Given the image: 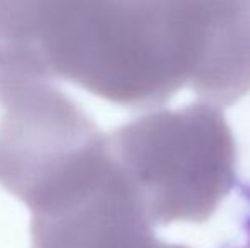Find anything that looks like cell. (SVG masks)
<instances>
[{"label": "cell", "mask_w": 250, "mask_h": 248, "mask_svg": "<svg viewBox=\"0 0 250 248\" xmlns=\"http://www.w3.org/2000/svg\"><path fill=\"white\" fill-rule=\"evenodd\" d=\"M184 0H0V73L63 80L128 109L186 89Z\"/></svg>", "instance_id": "obj_1"}, {"label": "cell", "mask_w": 250, "mask_h": 248, "mask_svg": "<svg viewBox=\"0 0 250 248\" xmlns=\"http://www.w3.org/2000/svg\"><path fill=\"white\" fill-rule=\"evenodd\" d=\"M107 146L151 225L209 219L237 180V141L220 107L196 100L143 114Z\"/></svg>", "instance_id": "obj_2"}, {"label": "cell", "mask_w": 250, "mask_h": 248, "mask_svg": "<svg viewBox=\"0 0 250 248\" xmlns=\"http://www.w3.org/2000/svg\"><path fill=\"white\" fill-rule=\"evenodd\" d=\"M105 141L55 85L0 73V186L31 214L72 194L101 163Z\"/></svg>", "instance_id": "obj_3"}, {"label": "cell", "mask_w": 250, "mask_h": 248, "mask_svg": "<svg viewBox=\"0 0 250 248\" xmlns=\"http://www.w3.org/2000/svg\"><path fill=\"white\" fill-rule=\"evenodd\" d=\"M96 248H189L186 245H177V243L162 242L155 235V228L151 226H142V228L129 229L109 242L102 243Z\"/></svg>", "instance_id": "obj_4"}, {"label": "cell", "mask_w": 250, "mask_h": 248, "mask_svg": "<svg viewBox=\"0 0 250 248\" xmlns=\"http://www.w3.org/2000/svg\"><path fill=\"white\" fill-rule=\"evenodd\" d=\"M245 195H247V201H249V206H250V189L247 191V194H245ZM247 228H249V231H250V214H249V219H247Z\"/></svg>", "instance_id": "obj_5"}]
</instances>
